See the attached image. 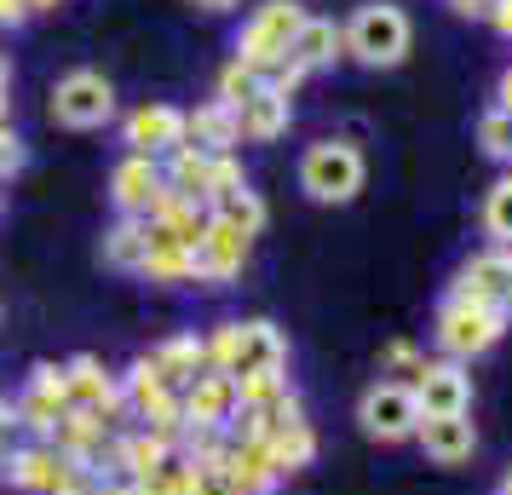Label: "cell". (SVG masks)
I'll use <instances>...</instances> for the list:
<instances>
[{
  "mask_svg": "<svg viewBox=\"0 0 512 495\" xmlns=\"http://www.w3.org/2000/svg\"><path fill=\"white\" fill-rule=\"evenodd\" d=\"M340 47H346L357 64H369V70L403 64V58H409V18H403V6H386V0L357 6L351 24L340 29Z\"/></svg>",
  "mask_w": 512,
  "mask_h": 495,
  "instance_id": "6da1fadb",
  "label": "cell"
},
{
  "mask_svg": "<svg viewBox=\"0 0 512 495\" xmlns=\"http://www.w3.org/2000/svg\"><path fill=\"white\" fill-rule=\"evenodd\" d=\"M305 24V6L300 0H265L248 29L236 35V64H248L254 75H271L288 64V41H294V29Z\"/></svg>",
  "mask_w": 512,
  "mask_h": 495,
  "instance_id": "7a4b0ae2",
  "label": "cell"
},
{
  "mask_svg": "<svg viewBox=\"0 0 512 495\" xmlns=\"http://www.w3.org/2000/svg\"><path fill=\"white\" fill-rule=\"evenodd\" d=\"M300 190L311 202H351L363 190V150L346 139L311 144L305 162H300Z\"/></svg>",
  "mask_w": 512,
  "mask_h": 495,
  "instance_id": "3957f363",
  "label": "cell"
},
{
  "mask_svg": "<svg viewBox=\"0 0 512 495\" xmlns=\"http://www.w3.org/2000/svg\"><path fill=\"white\" fill-rule=\"evenodd\" d=\"M116 116V87L98 70H70L58 87H52V121L58 127H75V133H93Z\"/></svg>",
  "mask_w": 512,
  "mask_h": 495,
  "instance_id": "277c9868",
  "label": "cell"
},
{
  "mask_svg": "<svg viewBox=\"0 0 512 495\" xmlns=\"http://www.w3.org/2000/svg\"><path fill=\"white\" fill-rule=\"evenodd\" d=\"M507 329V311H489V306H466V300H449L438 311V346L449 363H466V357H484Z\"/></svg>",
  "mask_w": 512,
  "mask_h": 495,
  "instance_id": "5b68a950",
  "label": "cell"
},
{
  "mask_svg": "<svg viewBox=\"0 0 512 495\" xmlns=\"http://www.w3.org/2000/svg\"><path fill=\"white\" fill-rule=\"evenodd\" d=\"M357 421L380 444H403V438H415V426H420L415 392L397 386V380H374L369 392H363V403H357Z\"/></svg>",
  "mask_w": 512,
  "mask_h": 495,
  "instance_id": "8992f818",
  "label": "cell"
},
{
  "mask_svg": "<svg viewBox=\"0 0 512 495\" xmlns=\"http://www.w3.org/2000/svg\"><path fill=\"white\" fill-rule=\"evenodd\" d=\"M248 242H254L248 231H236V225L208 213V225H202L196 248H190V277L196 283H231L236 271L248 265Z\"/></svg>",
  "mask_w": 512,
  "mask_h": 495,
  "instance_id": "52a82bcc",
  "label": "cell"
},
{
  "mask_svg": "<svg viewBox=\"0 0 512 495\" xmlns=\"http://www.w3.org/2000/svg\"><path fill=\"white\" fill-rule=\"evenodd\" d=\"M415 409H420V421L426 415H466L472 409V380H466V369L461 363H420L415 369Z\"/></svg>",
  "mask_w": 512,
  "mask_h": 495,
  "instance_id": "ba28073f",
  "label": "cell"
},
{
  "mask_svg": "<svg viewBox=\"0 0 512 495\" xmlns=\"http://www.w3.org/2000/svg\"><path fill=\"white\" fill-rule=\"evenodd\" d=\"M12 415L29 426V432H41V438H52V426L70 415V386H64V369L58 363H41L35 375H29L24 398L12 403Z\"/></svg>",
  "mask_w": 512,
  "mask_h": 495,
  "instance_id": "9c48e42d",
  "label": "cell"
},
{
  "mask_svg": "<svg viewBox=\"0 0 512 495\" xmlns=\"http://www.w3.org/2000/svg\"><path fill=\"white\" fill-rule=\"evenodd\" d=\"M0 467H6V484L24 490V495H58L75 472H81L75 461H64L52 444H29V449H18V455H6Z\"/></svg>",
  "mask_w": 512,
  "mask_h": 495,
  "instance_id": "30bf717a",
  "label": "cell"
},
{
  "mask_svg": "<svg viewBox=\"0 0 512 495\" xmlns=\"http://www.w3.org/2000/svg\"><path fill=\"white\" fill-rule=\"evenodd\" d=\"M282 363H288V340H282L277 323H236L225 375H231V380H242V375H277Z\"/></svg>",
  "mask_w": 512,
  "mask_h": 495,
  "instance_id": "8fae6325",
  "label": "cell"
},
{
  "mask_svg": "<svg viewBox=\"0 0 512 495\" xmlns=\"http://www.w3.org/2000/svg\"><path fill=\"white\" fill-rule=\"evenodd\" d=\"M127 144H133V156H173V150H185V110H173V104H144L127 116Z\"/></svg>",
  "mask_w": 512,
  "mask_h": 495,
  "instance_id": "7c38bea8",
  "label": "cell"
},
{
  "mask_svg": "<svg viewBox=\"0 0 512 495\" xmlns=\"http://www.w3.org/2000/svg\"><path fill=\"white\" fill-rule=\"evenodd\" d=\"M449 300H466V306H489V311H507L512 306V277H507V260L501 254H478L455 271V288ZM512 317V311H507Z\"/></svg>",
  "mask_w": 512,
  "mask_h": 495,
  "instance_id": "4fadbf2b",
  "label": "cell"
},
{
  "mask_svg": "<svg viewBox=\"0 0 512 495\" xmlns=\"http://www.w3.org/2000/svg\"><path fill=\"white\" fill-rule=\"evenodd\" d=\"M162 190H167V179L150 156H127V162L110 173V196H116L121 219H150V208L162 202Z\"/></svg>",
  "mask_w": 512,
  "mask_h": 495,
  "instance_id": "5bb4252c",
  "label": "cell"
},
{
  "mask_svg": "<svg viewBox=\"0 0 512 495\" xmlns=\"http://www.w3.org/2000/svg\"><path fill=\"white\" fill-rule=\"evenodd\" d=\"M179 403H185V432H190V426L219 432V426H231V415H236V380L202 369V375L185 386V398H179Z\"/></svg>",
  "mask_w": 512,
  "mask_h": 495,
  "instance_id": "9a60e30c",
  "label": "cell"
},
{
  "mask_svg": "<svg viewBox=\"0 0 512 495\" xmlns=\"http://www.w3.org/2000/svg\"><path fill=\"white\" fill-rule=\"evenodd\" d=\"M288 121H294V104H288L271 81H265L254 98H242V104H236V133H242L248 144L282 139V133H288Z\"/></svg>",
  "mask_w": 512,
  "mask_h": 495,
  "instance_id": "2e32d148",
  "label": "cell"
},
{
  "mask_svg": "<svg viewBox=\"0 0 512 495\" xmlns=\"http://www.w3.org/2000/svg\"><path fill=\"white\" fill-rule=\"evenodd\" d=\"M415 438L438 467H461V461H472V449H478V432H472L466 415H426L415 426Z\"/></svg>",
  "mask_w": 512,
  "mask_h": 495,
  "instance_id": "e0dca14e",
  "label": "cell"
},
{
  "mask_svg": "<svg viewBox=\"0 0 512 495\" xmlns=\"http://www.w3.org/2000/svg\"><path fill=\"white\" fill-rule=\"evenodd\" d=\"M139 277H150V283H190V242H179V236L167 231V225H156V219H144Z\"/></svg>",
  "mask_w": 512,
  "mask_h": 495,
  "instance_id": "ac0fdd59",
  "label": "cell"
},
{
  "mask_svg": "<svg viewBox=\"0 0 512 495\" xmlns=\"http://www.w3.org/2000/svg\"><path fill=\"white\" fill-rule=\"evenodd\" d=\"M185 144L190 150H202V156H231V144H242L236 133V110L231 104H202V110H190L185 116Z\"/></svg>",
  "mask_w": 512,
  "mask_h": 495,
  "instance_id": "d6986e66",
  "label": "cell"
},
{
  "mask_svg": "<svg viewBox=\"0 0 512 495\" xmlns=\"http://www.w3.org/2000/svg\"><path fill=\"white\" fill-rule=\"evenodd\" d=\"M144 363H150V375L162 380L167 392L190 386V380L208 369V357H202V340H196V334H173V340H162V346L144 357Z\"/></svg>",
  "mask_w": 512,
  "mask_h": 495,
  "instance_id": "ffe728a7",
  "label": "cell"
},
{
  "mask_svg": "<svg viewBox=\"0 0 512 495\" xmlns=\"http://www.w3.org/2000/svg\"><path fill=\"white\" fill-rule=\"evenodd\" d=\"M334 52H340V29L328 24V18H305L294 29V41H288V64H300L311 75V70H323V64H334Z\"/></svg>",
  "mask_w": 512,
  "mask_h": 495,
  "instance_id": "44dd1931",
  "label": "cell"
},
{
  "mask_svg": "<svg viewBox=\"0 0 512 495\" xmlns=\"http://www.w3.org/2000/svg\"><path fill=\"white\" fill-rule=\"evenodd\" d=\"M167 455H173V444H162V438H150V432H127V438H121L116 449H110V461H116L121 472H127V478H133V484H144V478H150V472L162 467Z\"/></svg>",
  "mask_w": 512,
  "mask_h": 495,
  "instance_id": "7402d4cb",
  "label": "cell"
},
{
  "mask_svg": "<svg viewBox=\"0 0 512 495\" xmlns=\"http://www.w3.org/2000/svg\"><path fill=\"white\" fill-rule=\"evenodd\" d=\"M208 213H213V219H225V225H236V231H248V236H259V225H265V202H259L248 185H236V190H225V196H213Z\"/></svg>",
  "mask_w": 512,
  "mask_h": 495,
  "instance_id": "603a6c76",
  "label": "cell"
},
{
  "mask_svg": "<svg viewBox=\"0 0 512 495\" xmlns=\"http://www.w3.org/2000/svg\"><path fill=\"white\" fill-rule=\"evenodd\" d=\"M144 490H150V495H196V490H202V467L185 461V455H167L162 467L144 478Z\"/></svg>",
  "mask_w": 512,
  "mask_h": 495,
  "instance_id": "cb8c5ba5",
  "label": "cell"
},
{
  "mask_svg": "<svg viewBox=\"0 0 512 495\" xmlns=\"http://www.w3.org/2000/svg\"><path fill=\"white\" fill-rule=\"evenodd\" d=\"M104 265H116V271H139L144 265V219H121L116 231L104 236Z\"/></svg>",
  "mask_w": 512,
  "mask_h": 495,
  "instance_id": "d4e9b609",
  "label": "cell"
},
{
  "mask_svg": "<svg viewBox=\"0 0 512 495\" xmlns=\"http://www.w3.org/2000/svg\"><path fill=\"white\" fill-rule=\"evenodd\" d=\"M294 398V386H288V375H242L236 380V409H271V403Z\"/></svg>",
  "mask_w": 512,
  "mask_h": 495,
  "instance_id": "484cf974",
  "label": "cell"
},
{
  "mask_svg": "<svg viewBox=\"0 0 512 495\" xmlns=\"http://www.w3.org/2000/svg\"><path fill=\"white\" fill-rule=\"evenodd\" d=\"M484 231L495 236L501 248H512V173H507L495 190H489V202H484Z\"/></svg>",
  "mask_w": 512,
  "mask_h": 495,
  "instance_id": "4316f807",
  "label": "cell"
},
{
  "mask_svg": "<svg viewBox=\"0 0 512 495\" xmlns=\"http://www.w3.org/2000/svg\"><path fill=\"white\" fill-rule=\"evenodd\" d=\"M259 87H265V75H254L248 64H236V58L219 70V104H231V110L242 104V98H254Z\"/></svg>",
  "mask_w": 512,
  "mask_h": 495,
  "instance_id": "83f0119b",
  "label": "cell"
},
{
  "mask_svg": "<svg viewBox=\"0 0 512 495\" xmlns=\"http://www.w3.org/2000/svg\"><path fill=\"white\" fill-rule=\"evenodd\" d=\"M478 144H484L489 156H501V162H507V156H512V116H507V110H489V116L478 121Z\"/></svg>",
  "mask_w": 512,
  "mask_h": 495,
  "instance_id": "f1b7e54d",
  "label": "cell"
},
{
  "mask_svg": "<svg viewBox=\"0 0 512 495\" xmlns=\"http://www.w3.org/2000/svg\"><path fill=\"white\" fill-rule=\"evenodd\" d=\"M236 185H248V179H242V167H236V156H213V167H208V202H213V196H225V190H236Z\"/></svg>",
  "mask_w": 512,
  "mask_h": 495,
  "instance_id": "f546056e",
  "label": "cell"
},
{
  "mask_svg": "<svg viewBox=\"0 0 512 495\" xmlns=\"http://www.w3.org/2000/svg\"><path fill=\"white\" fill-rule=\"evenodd\" d=\"M18 167H24V144H18V133H12L6 121H0V179L18 173Z\"/></svg>",
  "mask_w": 512,
  "mask_h": 495,
  "instance_id": "4dcf8cb0",
  "label": "cell"
},
{
  "mask_svg": "<svg viewBox=\"0 0 512 495\" xmlns=\"http://www.w3.org/2000/svg\"><path fill=\"white\" fill-rule=\"evenodd\" d=\"M196 495H242V490L231 484V472H225V467H208V472H202V490H196Z\"/></svg>",
  "mask_w": 512,
  "mask_h": 495,
  "instance_id": "1f68e13d",
  "label": "cell"
},
{
  "mask_svg": "<svg viewBox=\"0 0 512 495\" xmlns=\"http://www.w3.org/2000/svg\"><path fill=\"white\" fill-rule=\"evenodd\" d=\"M58 495H98V472L81 467V472H75V478H70V484H64Z\"/></svg>",
  "mask_w": 512,
  "mask_h": 495,
  "instance_id": "d6a6232c",
  "label": "cell"
},
{
  "mask_svg": "<svg viewBox=\"0 0 512 495\" xmlns=\"http://www.w3.org/2000/svg\"><path fill=\"white\" fill-rule=\"evenodd\" d=\"M386 363H397V369H409V363H415V369H420V357H415L409 340H392V346H386Z\"/></svg>",
  "mask_w": 512,
  "mask_h": 495,
  "instance_id": "836d02e7",
  "label": "cell"
},
{
  "mask_svg": "<svg viewBox=\"0 0 512 495\" xmlns=\"http://www.w3.org/2000/svg\"><path fill=\"white\" fill-rule=\"evenodd\" d=\"M489 24L501 29V35H512V0H495V6H489Z\"/></svg>",
  "mask_w": 512,
  "mask_h": 495,
  "instance_id": "e575fe53",
  "label": "cell"
},
{
  "mask_svg": "<svg viewBox=\"0 0 512 495\" xmlns=\"http://www.w3.org/2000/svg\"><path fill=\"white\" fill-rule=\"evenodd\" d=\"M449 6H455L461 18H489V6H495V0H449Z\"/></svg>",
  "mask_w": 512,
  "mask_h": 495,
  "instance_id": "d590c367",
  "label": "cell"
},
{
  "mask_svg": "<svg viewBox=\"0 0 512 495\" xmlns=\"http://www.w3.org/2000/svg\"><path fill=\"white\" fill-rule=\"evenodd\" d=\"M24 18H29L24 0H0V24H24Z\"/></svg>",
  "mask_w": 512,
  "mask_h": 495,
  "instance_id": "8d00e7d4",
  "label": "cell"
},
{
  "mask_svg": "<svg viewBox=\"0 0 512 495\" xmlns=\"http://www.w3.org/2000/svg\"><path fill=\"white\" fill-rule=\"evenodd\" d=\"M98 495H150V490L133 484V478H121V484H98Z\"/></svg>",
  "mask_w": 512,
  "mask_h": 495,
  "instance_id": "74e56055",
  "label": "cell"
},
{
  "mask_svg": "<svg viewBox=\"0 0 512 495\" xmlns=\"http://www.w3.org/2000/svg\"><path fill=\"white\" fill-rule=\"evenodd\" d=\"M12 426H18V415H12V403L0 398V438H6V432H12Z\"/></svg>",
  "mask_w": 512,
  "mask_h": 495,
  "instance_id": "f35d334b",
  "label": "cell"
},
{
  "mask_svg": "<svg viewBox=\"0 0 512 495\" xmlns=\"http://www.w3.org/2000/svg\"><path fill=\"white\" fill-rule=\"evenodd\" d=\"M495 110H507V116H512V70L501 75V104H495Z\"/></svg>",
  "mask_w": 512,
  "mask_h": 495,
  "instance_id": "ab89813d",
  "label": "cell"
},
{
  "mask_svg": "<svg viewBox=\"0 0 512 495\" xmlns=\"http://www.w3.org/2000/svg\"><path fill=\"white\" fill-rule=\"evenodd\" d=\"M202 12H225V6H236V0H196Z\"/></svg>",
  "mask_w": 512,
  "mask_h": 495,
  "instance_id": "60d3db41",
  "label": "cell"
},
{
  "mask_svg": "<svg viewBox=\"0 0 512 495\" xmlns=\"http://www.w3.org/2000/svg\"><path fill=\"white\" fill-rule=\"evenodd\" d=\"M6 87H12V70H6V58H0V104H6Z\"/></svg>",
  "mask_w": 512,
  "mask_h": 495,
  "instance_id": "b9f144b4",
  "label": "cell"
},
{
  "mask_svg": "<svg viewBox=\"0 0 512 495\" xmlns=\"http://www.w3.org/2000/svg\"><path fill=\"white\" fill-rule=\"evenodd\" d=\"M29 12H52V6H58V0H24Z\"/></svg>",
  "mask_w": 512,
  "mask_h": 495,
  "instance_id": "7bdbcfd3",
  "label": "cell"
},
{
  "mask_svg": "<svg viewBox=\"0 0 512 495\" xmlns=\"http://www.w3.org/2000/svg\"><path fill=\"white\" fill-rule=\"evenodd\" d=\"M501 260H507V277H512V248H501ZM512 311V306H507Z\"/></svg>",
  "mask_w": 512,
  "mask_h": 495,
  "instance_id": "ee69618b",
  "label": "cell"
},
{
  "mask_svg": "<svg viewBox=\"0 0 512 495\" xmlns=\"http://www.w3.org/2000/svg\"><path fill=\"white\" fill-rule=\"evenodd\" d=\"M501 495H512V472H507V478H501Z\"/></svg>",
  "mask_w": 512,
  "mask_h": 495,
  "instance_id": "f6af8a7d",
  "label": "cell"
}]
</instances>
